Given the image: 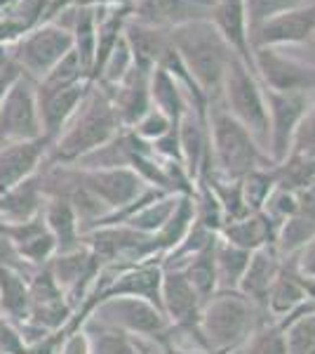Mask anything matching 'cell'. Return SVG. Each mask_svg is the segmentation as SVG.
Returning <instances> with one entry per match:
<instances>
[{
  "instance_id": "cell-1",
  "label": "cell",
  "mask_w": 315,
  "mask_h": 354,
  "mask_svg": "<svg viewBox=\"0 0 315 354\" xmlns=\"http://www.w3.org/2000/svg\"><path fill=\"white\" fill-rule=\"evenodd\" d=\"M167 38L196 85L207 95V100H219L233 50L226 45L214 24L210 19L186 21V24L167 28Z\"/></svg>"
},
{
  "instance_id": "cell-2",
  "label": "cell",
  "mask_w": 315,
  "mask_h": 354,
  "mask_svg": "<svg viewBox=\"0 0 315 354\" xmlns=\"http://www.w3.org/2000/svg\"><path fill=\"white\" fill-rule=\"evenodd\" d=\"M120 118L111 95L99 83H92L76 113L54 142V161H80L99 147L108 145L120 133Z\"/></svg>"
},
{
  "instance_id": "cell-3",
  "label": "cell",
  "mask_w": 315,
  "mask_h": 354,
  "mask_svg": "<svg viewBox=\"0 0 315 354\" xmlns=\"http://www.w3.org/2000/svg\"><path fill=\"white\" fill-rule=\"evenodd\" d=\"M207 135L210 156L216 165V173L223 180H243L252 170L271 168V158L263 156L261 147L245 125H240L219 102H210L207 106Z\"/></svg>"
},
{
  "instance_id": "cell-4",
  "label": "cell",
  "mask_w": 315,
  "mask_h": 354,
  "mask_svg": "<svg viewBox=\"0 0 315 354\" xmlns=\"http://www.w3.org/2000/svg\"><path fill=\"white\" fill-rule=\"evenodd\" d=\"M259 307L252 305L238 290L212 295L200 312V335L205 347L212 354L240 350L263 324L259 322Z\"/></svg>"
},
{
  "instance_id": "cell-5",
  "label": "cell",
  "mask_w": 315,
  "mask_h": 354,
  "mask_svg": "<svg viewBox=\"0 0 315 354\" xmlns=\"http://www.w3.org/2000/svg\"><path fill=\"white\" fill-rule=\"evenodd\" d=\"M221 97H223V109L231 113L240 125H245L250 130L252 137L256 140V145L268 147L271 125H268V109H266L263 88L259 78L236 55H233L226 78H223Z\"/></svg>"
},
{
  "instance_id": "cell-6",
  "label": "cell",
  "mask_w": 315,
  "mask_h": 354,
  "mask_svg": "<svg viewBox=\"0 0 315 354\" xmlns=\"http://www.w3.org/2000/svg\"><path fill=\"white\" fill-rule=\"evenodd\" d=\"M73 50V36L66 26L48 21L28 31L21 41L8 48L10 59L31 81H43L52 68Z\"/></svg>"
},
{
  "instance_id": "cell-7",
  "label": "cell",
  "mask_w": 315,
  "mask_h": 354,
  "mask_svg": "<svg viewBox=\"0 0 315 354\" xmlns=\"http://www.w3.org/2000/svg\"><path fill=\"white\" fill-rule=\"evenodd\" d=\"M43 137L36 81L21 73L0 104V147Z\"/></svg>"
},
{
  "instance_id": "cell-8",
  "label": "cell",
  "mask_w": 315,
  "mask_h": 354,
  "mask_svg": "<svg viewBox=\"0 0 315 354\" xmlns=\"http://www.w3.org/2000/svg\"><path fill=\"white\" fill-rule=\"evenodd\" d=\"M96 322L128 335H148V338H163L170 328L167 317L156 305L130 295L101 300L96 307Z\"/></svg>"
},
{
  "instance_id": "cell-9",
  "label": "cell",
  "mask_w": 315,
  "mask_h": 354,
  "mask_svg": "<svg viewBox=\"0 0 315 354\" xmlns=\"http://www.w3.org/2000/svg\"><path fill=\"white\" fill-rule=\"evenodd\" d=\"M254 68L263 88L276 93L306 95L315 90V66L283 55L278 48H256Z\"/></svg>"
},
{
  "instance_id": "cell-10",
  "label": "cell",
  "mask_w": 315,
  "mask_h": 354,
  "mask_svg": "<svg viewBox=\"0 0 315 354\" xmlns=\"http://www.w3.org/2000/svg\"><path fill=\"white\" fill-rule=\"evenodd\" d=\"M163 312L172 328L179 330V333L193 335V340H198L205 347L203 335H200L203 300L198 298V293L188 283L181 267H165L163 270Z\"/></svg>"
},
{
  "instance_id": "cell-11",
  "label": "cell",
  "mask_w": 315,
  "mask_h": 354,
  "mask_svg": "<svg viewBox=\"0 0 315 354\" xmlns=\"http://www.w3.org/2000/svg\"><path fill=\"white\" fill-rule=\"evenodd\" d=\"M263 97H266L268 125H271L268 151H271V163L278 165L289 156L294 133H296V128H299L303 113H306V109L311 104H308L306 95L276 93V90H268V88H263Z\"/></svg>"
},
{
  "instance_id": "cell-12",
  "label": "cell",
  "mask_w": 315,
  "mask_h": 354,
  "mask_svg": "<svg viewBox=\"0 0 315 354\" xmlns=\"http://www.w3.org/2000/svg\"><path fill=\"white\" fill-rule=\"evenodd\" d=\"M78 182L106 205L108 215L125 210L151 187L134 170L125 168V165L123 168L78 170Z\"/></svg>"
},
{
  "instance_id": "cell-13",
  "label": "cell",
  "mask_w": 315,
  "mask_h": 354,
  "mask_svg": "<svg viewBox=\"0 0 315 354\" xmlns=\"http://www.w3.org/2000/svg\"><path fill=\"white\" fill-rule=\"evenodd\" d=\"M315 38V3L301 5L285 15L263 21L250 33L252 50L280 48V45H299Z\"/></svg>"
},
{
  "instance_id": "cell-14",
  "label": "cell",
  "mask_w": 315,
  "mask_h": 354,
  "mask_svg": "<svg viewBox=\"0 0 315 354\" xmlns=\"http://www.w3.org/2000/svg\"><path fill=\"white\" fill-rule=\"evenodd\" d=\"M210 21L221 33L228 48L233 50V55L256 76L254 50L250 45V26L247 15H245V0H216Z\"/></svg>"
},
{
  "instance_id": "cell-15",
  "label": "cell",
  "mask_w": 315,
  "mask_h": 354,
  "mask_svg": "<svg viewBox=\"0 0 315 354\" xmlns=\"http://www.w3.org/2000/svg\"><path fill=\"white\" fill-rule=\"evenodd\" d=\"M148 81H151V73L132 66L128 71V76L118 85H113V88H104V85H101V88L111 95V102H113V106H116V113L123 128L132 130L153 109Z\"/></svg>"
},
{
  "instance_id": "cell-16",
  "label": "cell",
  "mask_w": 315,
  "mask_h": 354,
  "mask_svg": "<svg viewBox=\"0 0 315 354\" xmlns=\"http://www.w3.org/2000/svg\"><path fill=\"white\" fill-rule=\"evenodd\" d=\"M108 286L99 290V298H120V295H130V298H141L156 305L163 312V267L160 265H134L130 270L120 272L116 279H108ZM165 314V312H163Z\"/></svg>"
},
{
  "instance_id": "cell-17",
  "label": "cell",
  "mask_w": 315,
  "mask_h": 354,
  "mask_svg": "<svg viewBox=\"0 0 315 354\" xmlns=\"http://www.w3.org/2000/svg\"><path fill=\"white\" fill-rule=\"evenodd\" d=\"M50 147L52 145L45 137L0 147V194L14 189L36 173Z\"/></svg>"
},
{
  "instance_id": "cell-18",
  "label": "cell",
  "mask_w": 315,
  "mask_h": 354,
  "mask_svg": "<svg viewBox=\"0 0 315 354\" xmlns=\"http://www.w3.org/2000/svg\"><path fill=\"white\" fill-rule=\"evenodd\" d=\"M176 135H179V151H181V165H184L186 175L191 182H196L203 175L210 173V135H207V121L198 116L193 109L184 113V118L176 125Z\"/></svg>"
},
{
  "instance_id": "cell-19",
  "label": "cell",
  "mask_w": 315,
  "mask_h": 354,
  "mask_svg": "<svg viewBox=\"0 0 315 354\" xmlns=\"http://www.w3.org/2000/svg\"><path fill=\"white\" fill-rule=\"evenodd\" d=\"M311 298H315L313 279L301 277L292 258L283 260V267H280L276 281H273L271 290H268L266 312L271 317H276V322H280V319H285L289 312H294L296 307H301L303 302Z\"/></svg>"
},
{
  "instance_id": "cell-20",
  "label": "cell",
  "mask_w": 315,
  "mask_h": 354,
  "mask_svg": "<svg viewBox=\"0 0 315 354\" xmlns=\"http://www.w3.org/2000/svg\"><path fill=\"white\" fill-rule=\"evenodd\" d=\"M92 81H85L78 85L64 90H54L48 95H38V116H40V128H43V137L54 145L57 137L61 135V130L66 128V123L71 121V116L76 113L80 102L85 100Z\"/></svg>"
},
{
  "instance_id": "cell-21",
  "label": "cell",
  "mask_w": 315,
  "mask_h": 354,
  "mask_svg": "<svg viewBox=\"0 0 315 354\" xmlns=\"http://www.w3.org/2000/svg\"><path fill=\"white\" fill-rule=\"evenodd\" d=\"M280 267H283V258H280L273 245L254 250L250 258L247 270H245L243 279H240L238 293L245 295V298L254 307H259L261 312H266L268 290H271L273 281H276Z\"/></svg>"
},
{
  "instance_id": "cell-22",
  "label": "cell",
  "mask_w": 315,
  "mask_h": 354,
  "mask_svg": "<svg viewBox=\"0 0 315 354\" xmlns=\"http://www.w3.org/2000/svg\"><path fill=\"white\" fill-rule=\"evenodd\" d=\"M123 38L132 53L134 66L146 73H151L153 68L160 64L165 50L170 48L167 28L144 24V21H136V19H132V17L123 28Z\"/></svg>"
},
{
  "instance_id": "cell-23",
  "label": "cell",
  "mask_w": 315,
  "mask_h": 354,
  "mask_svg": "<svg viewBox=\"0 0 315 354\" xmlns=\"http://www.w3.org/2000/svg\"><path fill=\"white\" fill-rule=\"evenodd\" d=\"M0 232L14 243L17 253L28 262H45L57 250V241L52 232L48 230L43 220V213L26 222H10V225H0Z\"/></svg>"
},
{
  "instance_id": "cell-24",
  "label": "cell",
  "mask_w": 315,
  "mask_h": 354,
  "mask_svg": "<svg viewBox=\"0 0 315 354\" xmlns=\"http://www.w3.org/2000/svg\"><path fill=\"white\" fill-rule=\"evenodd\" d=\"M276 234H278V225L268 218L263 210H256V213H250L240 220L226 222L221 227L219 236L226 239L228 243L238 245L243 250H261L268 248V245L276 243Z\"/></svg>"
},
{
  "instance_id": "cell-25",
  "label": "cell",
  "mask_w": 315,
  "mask_h": 354,
  "mask_svg": "<svg viewBox=\"0 0 315 354\" xmlns=\"http://www.w3.org/2000/svg\"><path fill=\"white\" fill-rule=\"evenodd\" d=\"M148 90H151V102L158 111H163L174 125L184 118V113L191 109L188 100L184 95V88L176 83L174 76H170L163 66H156L151 71V81H148Z\"/></svg>"
},
{
  "instance_id": "cell-26",
  "label": "cell",
  "mask_w": 315,
  "mask_h": 354,
  "mask_svg": "<svg viewBox=\"0 0 315 354\" xmlns=\"http://www.w3.org/2000/svg\"><path fill=\"white\" fill-rule=\"evenodd\" d=\"M43 220H45V225H48V230L52 232L59 253H71V250L80 248L78 215L66 196H54L52 201L45 205Z\"/></svg>"
},
{
  "instance_id": "cell-27",
  "label": "cell",
  "mask_w": 315,
  "mask_h": 354,
  "mask_svg": "<svg viewBox=\"0 0 315 354\" xmlns=\"http://www.w3.org/2000/svg\"><path fill=\"white\" fill-rule=\"evenodd\" d=\"M250 258H252L250 250H243V248H238V245L228 243L226 239L216 236L214 270H216V286H219V293L238 290L240 279H243V274L250 265Z\"/></svg>"
},
{
  "instance_id": "cell-28",
  "label": "cell",
  "mask_w": 315,
  "mask_h": 354,
  "mask_svg": "<svg viewBox=\"0 0 315 354\" xmlns=\"http://www.w3.org/2000/svg\"><path fill=\"white\" fill-rule=\"evenodd\" d=\"M66 17H71V21L61 26H66L71 31L73 50L78 53L83 66L88 68V73H92L94 53H96V10L73 5L71 10H66Z\"/></svg>"
},
{
  "instance_id": "cell-29",
  "label": "cell",
  "mask_w": 315,
  "mask_h": 354,
  "mask_svg": "<svg viewBox=\"0 0 315 354\" xmlns=\"http://www.w3.org/2000/svg\"><path fill=\"white\" fill-rule=\"evenodd\" d=\"M40 210V187L33 177L17 185L14 189L0 194V215L8 222H26Z\"/></svg>"
},
{
  "instance_id": "cell-30",
  "label": "cell",
  "mask_w": 315,
  "mask_h": 354,
  "mask_svg": "<svg viewBox=\"0 0 315 354\" xmlns=\"http://www.w3.org/2000/svg\"><path fill=\"white\" fill-rule=\"evenodd\" d=\"M176 267H181V272L186 274L188 283H191L193 290L198 293V298L203 300V305L212 295L219 293V286H216V270H214V243L203 248L200 253L191 255L188 260H184V265H176Z\"/></svg>"
},
{
  "instance_id": "cell-31",
  "label": "cell",
  "mask_w": 315,
  "mask_h": 354,
  "mask_svg": "<svg viewBox=\"0 0 315 354\" xmlns=\"http://www.w3.org/2000/svg\"><path fill=\"white\" fill-rule=\"evenodd\" d=\"M315 236V218L306 213H294L292 218H287L283 225L278 227L276 234V243L273 248L278 250V255L283 260L294 258L296 253Z\"/></svg>"
},
{
  "instance_id": "cell-32",
  "label": "cell",
  "mask_w": 315,
  "mask_h": 354,
  "mask_svg": "<svg viewBox=\"0 0 315 354\" xmlns=\"http://www.w3.org/2000/svg\"><path fill=\"white\" fill-rule=\"evenodd\" d=\"M0 307L14 319H28L31 312V295L19 272L0 267Z\"/></svg>"
},
{
  "instance_id": "cell-33",
  "label": "cell",
  "mask_w": 315,
  "mask_h": 354,
  "mask_svg": "<svg viewBox=\"0 0 315 354\" xmlns=\"http://www.w3.org/2000/svg\"><path fill=\"white\" fill-rule=\"evenodd\" d=\"M85 81H90L88 68L83 66L76 50H71L43 81L36 83V93L48 95V93H54V90H64V88H71V85L85 83Z\"/></svg>"
},
{
  "instance_id": "cell-34",
  "label": "cell",
  "mask_w": 315,
  "mask_h": 354,
  "mask_svg": "<svg viewBox=\"0 0 315 354\" xmlns=\"http://www.w3.org/2000/svg\"><path fill=\"white\" fill-rule=\"evenodd\" d=\"M273 170H276V180L280 189L301 192L315 185V158L289 153L283 163L273 165Z\"/></svg>"
},
{
  "instance_id": "cell-35",
  "label": "cell",
  "mask_w": 315,
  "mask_h": 354,
  "mask_svg": "<svg viewBox=\"0 0 315 354\" xmlns=\"http://www.w3.org/2000/svg\"><path fill=\"white\" fill-rule=\"evenodd\" d=\"M276 187H278V180H276V170H273V165L271 168L252 170L250 175H245L243 180H240V192H243L245 205L250 208V213L261 210Z\"/></svg>"
},
{
  "instance_id": "cell-36",
  "label": "cell",
  "mask_w": 315,
  "mask_h": 354,
  "mask_svg": "<svg viewBox=\"0 0 315 354\" xmlns=\"http://www.w3.org/2000/svg\"><path fill=\"white\" fill-rule=\"evenodd\" d=\"M243 350L245 354H287L283 328H280L276 322L261 324V326L252 333V338L243 345Z\"/></svg>"
},
{
  "instance_id": "cell-37",
  "label": "cell",
  "mask_w": 315,
  "mask_h": 354,
  "mask_svg": "<svg viewBox=\"0 0 315 354\" xmlns=\"http://www.w3.org/2000/svg\"><path fill=\"white\" fill-rule=\"evenodd\" d=\"M301 5H303V0H245V15H247L250 33L254 31L256 26H261L263 21L289 12V10L301 8Z\"/></svg>"
},
{
  "instance_id": "cell-38",
  "label": "cell",
  "mask_w": 315,
  "mask_h": 354,
  "mask_svg": "<svg viewBox=\"0 0 315 354\" xmlns=\"http://www.w3.org/2000/svg\"><path fill=\"white\" fill-rule=\"evenodd\" d=\"M90 354H141L132 338L123 330L104 328L96 333V338L90 342Z\"/></svg>"
},
{
  "instance_id": "cell-39",
  "label": "cell",
  "mask_w": 315,
  "mask_h": 354,
  "mask_svg": "<svg viewBox=\"0 0 315 354\" xmlns=\"http://www.w3.org/2000/svg\"><path fill=\"white\" fill-rule=\"evenodd\" d=\"M294 156H308L315 158V104H311L303 113L299 128L294 133V140H292V151Z\"/></svg>"
},
{
  "instance_id": "cell-40",
  "label": "cell",
  "mask_w": 315,
  "mask_h": 354,
  "mask_svg": "<svg viewBox=\"0 0 315 354\" xmlns=\"http://www.w3.org/2000/svg\"><path fill=\"white\" fill-rule=\"evenodd\" d=\"M172 128H176V125L172 123L163 111H158L156 106H153V109L148 111L146 116L134 125V128H132V133L144 142H156L163 135H167Z\"/></svg>"
},
{
  "instance_id": "cell-41",
  "label": "cell",
  "mask_w": 315,
  "mask_h": 354,
  "mask_svg": "<svg viewBox=\"0 0 315 354\" xmlns=\"http://www.w3.org/2000/svg\"><path fill=\"white\" fill-rule=\"evenodd\" d=\"M0 354H28L21 335L3 317H0Z\"/></svg>"
},
{
  "instance_id": "cell-42",
  "label": "cell",
  "mask_w": 315,
  "mask_h": 354,
  "mask_svg": "<svg viewBox=\"0 0 315 354\" xmlns=\"http://www.w3.org/2000/svg\"><path fill=\"white\" fill-rule=\"evenodd\" d=\"M292 260H294V267H296V272H299L301 277L315 279V236L306 245H303V248Z\"/></svg>"
},
{
  "instance_id": "cell-43",
  "label": "cell",
  "mask_w": 315,
  "mask_h": 354,
  "mask_svg": "<svg viewBox=\"0 0 315 354\" xmlns=\"http://www.w3.org/2000/svg\"><path fill=\"white\" fill-rule=\"evenodd\" d=\"M0 267H8V270H14L19 274L24 270V258L17 253L14 243L3 232H0Z\"/></svg>"
},
{
  "instance_id": "cell-44",
  "label": "cell",
  "mask_w": 315,
  "mask_h": 354,
  "mask_svg": "<svg viewBox=\"0 0 315 354\" xmlns=\"http://www.w3.org/2000/svg\"><path fill=\"white\" fill-rule=\"evenodd\" d=\"M19 76H21V71H19V66H17L14 62H10V64L5 66V71L0 73V104H3L5 95H8V90L12 88V83Z\"/></svg>"
},
{
  "instance_id": "cell-45",
  "label": "cell",
  "mask_w": 315,
  "mask_h": 354,
  "mask_svg": "<svg viewBox=\"0 0 315 354\" xmlns=\"http://www.w3.org/2000/svg\"><path fill=\"white\" fill-rule=\"evenodd\" d=\"M61 354H90V340L85 338L83 333L73 335V338L64 345V352Z\"/></svg>"
},
{
  "instance_id": "cell-46",
  "label": "cell",
  "mask_w": 315,
  "mask_h": 354,
  "mask_svg": "<svg viewBox=\"0 0 315 354\" xmlns=\"http://www.w3.org/2000/svg\"><path fill=\"white\" fill-rule=\"evenodd\" d=\"M167 354H212L203 347H176V345H167Z\"/></svg>"
},
{
  "instance_id": "cell-47",
  "label": "cell",
  "mask_w": 315,
  "mask_h": 354,
  "mask_svg": "<svg viewBox=\"0 0 315 354\" xmlns=\"http://www.w3.org/2000/svg\"><path fill=\"white\" fill-rule=\"evenodd\" d=\"M10 62H12V59H10V53H8V48H3V45H0V73L5 71V66H8Z\"/></svg>"
}]
</instances>
